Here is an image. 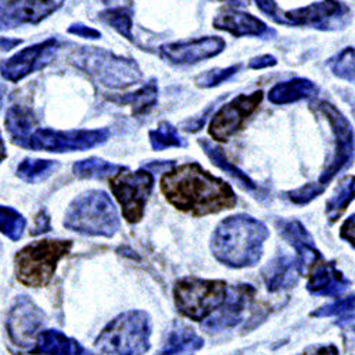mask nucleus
Here are the masks:
<instances>
[{
    "mask_svg": "<svg viewBox=\"0 0 355 355\" xmlns=\"http://www.w3.org/2000/svg\"><path fill=\"white\" fill-rule=\"evenodd\" d=\"M161 191L176 209L195 218L232 209L238 203L229 184L196 162L173 166L165 172L161 178Z\"/></svg>",
    "mask_w": 355,
    "mask_h": 355,
    "instance_id": "1",
    "label": "nucleus"
},
{
    "mask_svg": "<svg viewBox=\"0 0 355 355\" xmlns=\"http://www.w3.org/2000/svg\"><path fill=\"white\" fill-rule=\"evenodd\" d=\"M269 229L259 219L239 214L223 219L211 239L214 256L233 269L253 268L263 254Z\"/></svg>",
    "mask_w": 355,
    "mask_h": 355,
    "instance_id": "2",
    "label": "nucleus"
},
{
    "mask_svg": "<svg viewBox=\"0 0 355 355\" xmlns=\"http://www.w3.org/2000/svg\"><path fill=\"white\" fill-rule=\"evenodd\" d=\"M151 331L150 314L130 310L110 321L94 345L101 355H144L151 348Z\"/></svg>",
    "mask_w": 355,
    "mask_h": 355,
    "instance_id": "3",
    "label": "nucleus"
},
{
    "mask_svg": "<svg viewBox=\"0 0 355 355\" xmlns=\"http://www.w3.org/2000/svg\"><path fill=\"white\" fill-rule=\"evenodd\" d=\"M64 226L81 234L112 238L120 229V216L105 192L88 191L70 203Z\"/></svg>",
    "mask_w": 355,
    "mask_h": 355,
    "instance_id": "4",
    "label": "nucleus"
},
{
    "mask_svg": "<svg viewBox=\"0 0 355 355\" xmlns=\"http://www.w3.org/2000/svg\"><path fill=\"white\" fill-rule=\"evenodd\" d=\"M73 248L71 241L43 239L26 245L15 256V273L26 287H46L57 269V264Z\"/></svg>",
    "mask_w": 355,
    "mask_h": 355,
    "instance_id": "5",
    "label": "nucleus"
},
{
    "mask_svg": "<svg viewBox=\"0 0 355 355\" xmlns=\"http://www.w3.org/2000/svg\"><path fill=\"white\" fill-rule=\"evenodd\" d=\"M227 284L223 280H208L195 276L178 280L173 287L176 309L187 318L205 321L225 302Z\"/></svg>",
    "mask_w": 355,
    "mask_h": 355,
    "instance_id": "6",
    "label": "nucleus"
},
{
    "mask_svg": "<svg viewBox=\"0 0 355 355\" xmlns=\"http://www.w3.org/2000/svg\"><path fill=\"white\" fill-rule=\"evenodd\" d=\"M78 60V66L83 70L110 88H125L139 83L142 78V73L134 60L97 47L83 50Z\"/></svg>",
    "mask_w": 355,
    "mask_h": 355,
    "instance_id": "7",
    "label": "nucleus"
},
{
    "mask_svg": "<svg viewBox=\"0 0 355 355\" xmlns=\"http://www.w3.org/2000/svg\"><path fill=\"white\" fill-rule=\"evenodd\" d=\"M154 182V175L145 169L131 172L124 168L110 178V189L120 203L123 216L128 223H138L144 218Z\"/></svg>",
    "mask_w": 355,
    "mask_h": 355,
    "instance_id": "8",
    "label": "nucleus"
},
{
    "mask_svg": "<svg viewBox=\"0 0 355 355\" xmlns=\"http://www.w3.org/2000/svg\"><path fill=\"white\" fill-rule=\"evenodd\" d=\"M110 137L107 128L101 130H73V131H55L50 128L35 130L28 137L24 148L33 151L46 153H74L92 150L103 145Z\"/></svg>",
    "mask_w": 355,
    "mask_h": 355,
    "instance_id": "9",
    "label": "nucleus"
},
{
    "mask_svg": "<svg viewBox=\"0 0 355 355\" xmlns=\"http://www.w3.org/2000/svg\"><path fill=\"white\" fill-rule=\"evenodd\" d=\"M317 111H320L331 127V131L336 137V153L331 162L322 171L318 178V184L327 187L333 178L341 172L348 164L352 162L354 158V131L352 125L347 118L337 110L333 104L327 101H318L314 104Z\"/></svg>",
    "mask_w": 355,
    "mask_h": 355,
    "instance_id": "10",
    "label": "nucleus"
},
{
    "mask_svg": "<svg viewBox=\"0 0 355 355\" xmlns=\"http://www.w3.org/2000/svg\"><path fill=\"white\" fill-rule=\"evenodd\" d=\"M263 100V92L253 94H241L234 97L212 116L209 124V135L219 142H226L236 132L241 131L249 116L259 108Z\"/></svg>",
    "mask_w": 355,
    "mask_h": 355,
    "instance_id": "11",
    "label": "nucleus"
},
{
    "mask_svg": "<svg viewBox=\"0 0 355 355\" xmlns=\"http://www.w3.org/2000/svg\"><path fill=\"white\" fill-rule=\"evenodd\" d=\"M349 8L340 0H322L306 8L294 9L283 13L286 24L310 26L320 31H336L347 23Z\"/></svg>",
    "mask_w": 355,
    "mask_h": 355,
    "instance_id": "12",
    "label": "nucleus"
},
{
    "mask_svg": "<svg viewBox=\"0 0 355 355\" xmlns=\"http://www.w3.org/2000/svg\"><path fill=\"white\" fill-rule=\"evenodd\" d=\"M57 49L58 43L55 39L26 47L0 63V74L8 81L17 83L49 64Z\"/></svg>",
    "mask_w": 355,
    "mask_h": 355,
    "instance_id": "13",
    "label": "nucleus"
},
{
    "mask_svg": "<svg viewBox=\"0 0 355 355\" xmlns=\"http://www.w3.org/2000/svg\"><path fill=\"white\" fill-rule=\"evenodd\" d=\"M64 0H0V31L39 24L62 8Z\"/></svg>",
    "mask_w": 355,
    "mask_h": 355,
    "instance_id": "14",
    "label": "nucleus"
},
{
    "mask_svg": "<svg viewBox=\"0 0 355 355\" xmlns=\"http://www.w3.org/2000/svg\"><path fill=\"white\" fill-rule=\"evenodd\" d=\"M44 324L46 315L43 310L26 295H21L9 314L8 331L12 343L19 347L35 345Z\"/></svg>",
    "mask_w": 355,
    "mask_h": 355,
    "instance_id": "15",
    "label": "nucleus"
},
{
    "mask_svg": "<svg viewBox=\"0 0 355 355\" xmlns=\"http://www.w3.org/2000/svg\"><path fill=\"white\" fill-rule=\"evenodd\" d=\"M256 290L249 284L227 287V293L222 306L212 313L203 322V329L208 331H220L242 322L245 311L252 304Z\"/></svg>",
    "mask_w": 355,
    "mask_h": 355,
    "instance_id": "16",
    "label": "nucleus"
},
{
    "mask_svg": "<svg viewBox=\"0 0 355 355\" xmlns=\"http://www.w3.org/2000/svg\"><path fill=\"white\" fill-rule=\"evenodd\" d=\"M226 47V43L222 37L208 36L187 42H176L164 44L159 47V55L164 60L178 64H195L199 62L212 58L220 54Z\"/></svg>",
    "mask_w": 355,
    "mask_h": 355,
    "instance_id": "17",
    "label": "nucleus"
},
{
    "mask_svg": "<svg viewBox=\"0 0 355 355\" xmlns=\"http://www.w3.org/2000/svg\"><path fill=\"white\" fill-rule=\"evenodd\" d=\"M280 234L283 239L288 242L295 250V268H297L299 276L309 275L313 266L318 263L322 256L315 248V242L309 230L300 220H282L279 223Z\"/></svg>",
    "mask_w": 355,
    "mask_h": 355,
    "instance_id": "18",
    "label": "nucleus"
},
{
    "mask_svg": "<svg viewBox=\"0 0 355 355\" xmlns=\"http://www.w3.org/2000/svg\"><path fill=\"white\" fill-rule=\"evenodd\" d=\"M349 286L351 282L338 270L336 261H325L321 259L309 272L307 291L313 295L338 297Z\"/></svg>",
    "mask_w": 355,
    "mask_h": 355,
    "instance_id": "19",
    "label": "nucleus"
},
{
    "mask_svg": "<svg viewBox=\"0 0 355 355\" xmlns=\"http://www.w3.org/2000/svg\"><path fill=\"white\" fill-rule=\"evenodd\" d=\"M214 27L218 31L227 32L234 37H245V36H256L266 37L270 35H276L273 28L268 27L264 21L254 17L250 13L239 12L236 9H222L216 17L214 19Z\"/></svg>",
    "mask_w": 355,
    "mask_h": 355,
    "instance_id": "20",
    "label": "nucleus"
},
{
    "mask_svg": "<svg viewBox=\"0 0 355 355\" xmlns=\"http://www.w3.org/2000/svg\"><path fill=\"white\" fill-rule=\"evenodd\" d=\"M33 355H96L90 349L83 347L74 338L67 337L57 330H43L35 341L31 351Z\"/></svg>",
    "mask_w": 355,
    "mask_h": 355,
    "instance_id": "21",
    "label": "nucleus"
},
{
    "mask_svg": "<svg viewBox=\"0 0 355 355\" xmlns=\"http://www.w3.org/2000/svg\"><path fill=\"white\" fill-rule=\"evenodd\" d=\"M266 287L270 293H277L286 288H291L299 282V272L295 268L294 259L283 254L277 256L272 261L266 264V268L261 272Z\"/></svg>",
    "mask_w": 355,
    "mask_h": 355,
    "instance_id": "22",
    "label": "nucleus"
},
{
    "mask_svg": "<svg viewBox=\"0 0 355 355\" xmlns=\"http://www.w3.org/2000/svg\"><path fill=\"white\" fill-rule=\"evenodd\" d=\"M203 347V338L199 337L189 325L176 321L168 334L165 345L157 355H185L199 351Z\"/></svg>",
    "mask_w": 355,
    "mask_h": 355,
    "instance_id": "23",
    "label": "nucleus"
},
{
    "mask_svg": "<svg viewBox=\"0 0 355 355\" xmlns=\"http://www.w3.org/2000/svg\"><path fill=\"white\" fill-rule=\"evenodd\" d=\"M318 92L317 85L307 78H294L284 83H277L269 92V101L277 105L297 103L310 98Z\"/></svg>",
    "mask_w": 355,
    "mask_h": 355,
    "instance_id": "24",
    "label": "nucleus"
},
{
    "mask_svg": "<svg viewBox=\"0 0 355 355\" xmlns=\"http://www.w3.org/2000/svg\"><path fill=\"white\" fill-rule=\"evenodd\" d=\"M35 125L36 120L32 111L20 107H12L9 110L6 116V130L13 144L24 148L28 137L35 131Z\"/></svg>",
    "mask_w": 355,
    "mask_h": 355,
    "instance_id": "25",
    "label": "nucleus"
},
{
    "mask_svg": "<svg viewBox=\"0 0 355 355\" xmlns=\"http://www.w3.org/2000/svg\"><path fill=\"white\" fill-rule=\"evenodd\" d=\"M199 144L202 146V150L205 151V154L208 155L209 159L214 162V165H216L225 173L232 176L233 180L239 184V187H242L243 189H248V191H254L256 189L254 182L250 180V178L243 171H241L238 166H234L232 162L227 161L226 155L223 154L220 148L215 146L214 144H211L208 139H205V138H202L199 141Z\"/></svg>",
    "mask_w": 355,
    "mask_h": 355,
    "instance_id": "26",
    "label": "nucleus"
},
{
    "mask_svg": "<svg viewBox=\"0 0 355 355\" xmlns=\"http://www.w3.org/2000/svg\"><path fill=\"white\" fill-rule=\"evenodd\" d=\"M110 101L131 105L134 115L148 112L158 101V84L155 80H151L139 88L138 92L123 97H110Z\"/></svg>",
    "mask_w": 355,
    "mask_h": 355,
    "instance_id": "27",
    "label": "nucleus"
},
{
    "mask_svg": "<svg viewBox=\"0 0 355 355\" xmlns=\"http://www.w3.org/2000/svg\"><path fill=\"white\" fill-rule=\"evenodd\" d=\"M125 166L111 164L100 158H88L84 161H78L73 166V172L78 178H84V180H103L105 176H112L116 172L123 171Z\"/></svg>",
    "mask_w": 355,
    "mask_h": 355,
    "instance_id": "28",
    "label": "nucleus"
},
{
    "mask_svg": "<svg viewBox=\"0 0 355 355\" xmlns=\"http://www.w3.org/2000/svg\"><path fill=\"white\" fill-rule=\"evenodd\" d=\"M57 162L50 159L26 158L17 166V176L28 184L42 182L57 169Z\"/></svg>",
    "mask_w": 355,
    "mask_h": 355,
    "instance_id": "29",
    "label": "nucleus"
},
{
    "mask_svg": "<svg viewBox=\"0 0 355 355\" xmlns=\"http://www.w3.org/2000/svg\"><path fill=\"white\" fill-rule=\"evenodd\" d=\"M148 137H150L151 146L155 151H164L166 148L172 146L185 148L188 145L187 141L178 132V130L168 121H161L157 130L150 131Z\"/></svg>",
    "mask_w": 355,
    "mask_h": 355,
    "instance_id": "30",
    "label": "nucleus"
},
{
    "mask_svg": "<svg viewBox=\"0 0 355 355\" xmlns=\"http://www.w3.org/2000/svg\"><path fill=\"white\" fill-rule=\"evenodd\" d=\"M311 317L324 318L336 317L338 318V325H348L354 321V294L345 299H337L334 303L320 307L311 313Z\"/></svg>",
    "mask_w": 355,
    "mask_h": 355,
    "instance_id": "31",
    "label": "nucleus"
},
{
    "mask_svg": "<svg viewBox=\"0 0 355 355\" xmlns=\"http://www.w3.org/2000/svg\"><path fill=\"white\" fill-rule=\"evenodd\" d=\"M100 20L112 27L115 32L120 33L130 42H134L132 37V17L131 12L125 8L108 9L100 13Z\"/></svg>",
    "mask_w": 355,
    "mask_h": 355,
    "instance_id": "32",
    "label": "nucleus"
},
{
    "mask_svg": "<svg viewBox=\"0 0 355 355\" xmlns=\"http://www.w3.org/2000/svg\"><path fill=\"white\" fill-rule=\"evenodd\" d=\"M26 229V219L16 209L0 206V233L13 242H17Z\"/></svg>",
    "mask_w": 355,
    "mask_h": 355,
    "instance_id": "33",
    "label": "nucleus"
},
{
    "mask_svg": "<svg viewBox=\"0 0 355 355\" xmlns=\"http://www.w3.org/2000/svg\"><path fill=\"white\" fill-rule=\"evenodd\" d=\"M354 199V176H349L343 182L338 192L327 202V216L330 222H336L348 208Z\"/></svg>",
    "mask_w": 355,
    "mask_h": 355,
    "instance_id": "34",
    "label": "nucleus"
},
{
    "mask_svg": "<svg viewBox=\"0 0 355 355\" xmlns=\"http://www.w3.org/2000/svg\"><path fill=\"white\" fill-rule=\"evenodd\" d=\"M329 67L334 76L354 83V49L347 47L329 60Z\"/></svg>",
    "mask_w": 355,
    "mask_h": 355,
    "instance_id": "35",
    "label": "nucleus"
},
{
    "mask_svg": "<svg viewBox=\"0 0 355 355\" xmlns=\"http://www.w3.org/2000/svg\"><path fill=\"white\" fill-rule=\"evenodd\" d=\"M241 70V64L230 66L227 69H215L203 73L196 78V85L202 88H212L233 77L236 73Z\"/></svg>",
    "mask_w": 355,
    "mask_h": 355,
    "instance_id": "36",
    "label": "nucleus"
},
{
    "mask_svg": "<svg viewBox=\"0 0 355 355\" xmlns=\"http://www.w3.org/2000/svg\"><path fill=\"white\" fill-rule=\"evenodd\" d=\"M325 187H322L321 184H307L304 187H300L294 191L287 192L288 199L295 203V205H307L310 203L313 199H315L317 196H320L321 193H324Z\"/></svg>",
    "mask_w": 355,
    "mask_h": 355,
    "instance_id": "37",
    "label": "nucleus"
},
{
    "mask_svg": "<svg viewBox=\"0 0 355 355\" xmlns=\"http://www.w3.org/2000/svg\"><path fill=\"white\" fill-rule=\"evenodd\" d=\"M254 3L257 5V8H259L266 16H269L273 21L286 24L284 17H283V12L279 9V6H277V3H276V0H254Z\"/></svg>",
    "mask_w": 355,
    "mask_h": 355,
    "instance_id": "38",
    "label": "nucleus"
},
{
    "mask_svg": "<svg viewBox=\"0 0 355 355\" xmlns=\"http://www.w3.org/2000/svg\"><path fill=\"white\" fill-rule=\"evenodd\" d=\"M69 33L70 35H76L78 37H84V39H92V40H96V39L101 37V33L98 31H96V28L84 26L81 23L70 26L69 27Z\"/></svg>",
    "mask_w": 355,
    "mask_h": 355,
    "instance_id": "39",
    "label": "nucleus"
},
{
    "mask_svg": "<svg viewBox=\"0 0 355 355\" xmlns=\"http://www.w3.org/2000/svg\"><path fill=\"white\" fill-rule=\"evenodd\" d=\"M277 64V60L275 55L270 54H263L259 57L252 58L249 62V67L253 70H261V69H268V67H273Z\"/></svg>",
    "mask_w": 355,
    "mask_h": 355,
    "instance_id": "40",
    "label": "nucleus"
},
{
    "mask_svg": "<svg viewBox=\"0 0 355 355\" xmlns=\"http://www.w3.org/2000/svg\"><path fill=\"white\" fill-rule=\"evenodd\" d=\"M354 215H351V218H348L345 220V223L341 226V230H340V236L341 239L349 242L351 245L354 243Z\"/></svg>",
    "mask_w": 355,
    "mask_h": 355,
    "instance_id": "41",
    "label": "nucleus"
},
{
    "mask_svg": "<svg viewBox=\"0 0 355 355\" xmlns=\"http://www.w3.org/2000/svg\"><path fill=\"white\" fill-rule=\"evenodd\" d=\"M50 230V218L46 215V212H40V215L36 219V226L32 232V234H39V233H44Z\"/></svg>",
    "mask_w": 355,
    "mask_h": 355,
    "instance_id": "42",
    "label": "nucleus"
},
{
    "mask_svg": "<svg viewBox=\"0 0 355 355\" xmlns=\"http://www.w3.org/2000/svg\"><path fill=\"white\" fill-rule=\"evenodd\" d=\"M309 355H340L338 349L336 345L333 344H329V345H322V347H318L315 351H313L311 354Z\"/></svg>",
    "mask_w": 355,
    "mask_h": 355,
    "instance_id": "43",
    "label": "nucleus"
},
{
    "mask_svg": "<svg viewBox=\"0 0 355 355\" xmlns=\"http://www.w3.org/2000/svg\"><path fill=\"white\" fill-rule=\"evenodd\" d=\"M5 158H6V146L2 135H0V162H2Z\"/></svg>",
    "mask_w": 355,
    "mask_h": 355,
    "instance_id": "44",
    "label": "nucleus"
},
{
    "mask_svg": "<svg viewBox=\"0 0 355 355\" xmlns=\"http://www.w3.org/2000/svg\"><path fill=\"white\" fill-rule=\"evenodd\" d=\"M227 3H236V5H243L242 0H225Z\"/></svg>",
    "mask_w": 355,
    "mask_h": 355,
    "instance_id": "45",
    "label": "nucleus"
},
{
    "mask_svg": "<svg viewBox=\"0 0 355 355\" xmlns=\"http://www.w3.org/2000/svg\"><path fill=\"white\" fill-rule=\"evenodd\" d=\"M104 2H108V0H104Z\"/></svg>",
    "mask_w": 355,
    "mask_h": 355,
    "instance_id": "46",
    "label": "nucleus"
}]
</instances>
